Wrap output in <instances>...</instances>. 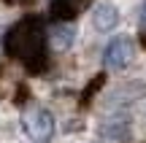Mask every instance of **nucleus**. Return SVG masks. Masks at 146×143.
I'll return each mask as SVG.
<instances>
[{
  "label": "nucleus",
  "mask_w": 146,
  "mask_h": 143,
  "mask_svg": "<svg viewBox=\"0 0 146 143\" xmlns=\"http://www.w3.org/2000/svg\"><path fill=\"white\" fill-rule=\"evenodd\" d=\"M73 38H76V30H73L70 24H65V22H60V24L52 30L49 41H52V46L57 49V51H65V49L73 46Z\"/></svg>",
  "instance_id": "obj_6"
},
{
  "label": "nucleus",
  "mask_w": 146,
  "mask_h": 143,
  "mask_svg": "<svg viewBox=\"0 0 146 143\" xmlns=\"http://www.w3.org/2000/svg\"><path fill=\"white\" fill-rule=\"evenodd\" d=\"M8 5H27V3H33V0H5Z\"/></svg>",
  "instance_id": "obj_9"
},
{
  "label": "nucleus",
  "mask_w": 146,
  "mask_h": 143,
  "mask_svg": "<svg viewBox=\"0 0 146 143\" xmlns=\"http://www.w3.org/2000/svg\"><path fill=\"white\" fill-rule=\"evenodd\" d=\"M92 24H95V30H100V32L114 30V27L119 24V11H116V5L100 3L98 8H95V14H92Z\"/></svg>",
  "instance_id": "obj_5"
},
{
  "label": "nucleus",
  "mask_w": 146,
  "mask_h": 143,
  "mask_svg": "<svg viewBox=\"0 0 146 143\" xmlns=\"http://www.w3.org/2000/svg\"><path fill=\"white\" fill-rule=\"evenodd\" d=\"M141 22H143V27H146V3H143V8H141Z\"/></svg>",
  "instance_id": "obj_10"
},
{
  "label": "nucleus",
  "mask_w": 146,
  "mask_h": 143,
  "mask_svg": "<svg viewBox=\"0 0 146 143\" xmlns=\"http://www.w3.org/2000/svg\"><path fill=\"white\" fill-rule=\"evenodd\" d=\"M133 57H135V43H133L130 38L119 35V38H114V41L106 46L103 65L108 70H122V68H127V65L133 62Z\"/></svg>",
  "instance_id": "obj_3"
},
{
  "label": "nucleus",
  "mask_w": 146,
  "mask_h": 143,
  "mask_svg": "<svg viewBox=\"0 0 146 143\" xmlns=\"http://www.w3.org/2000/svg\"><path fill=\"white\" fill-rule=\"evenodd\" d=\"M100 84H103V76H98V78H95L92 84H89V89H84V100H81V103H89V97H92L95 92L100 89Z\"/></svg>",
  "instance_id": "obj_8"
},
{
  "label": "nucleus",
  "mask_w": 146,
  "mask_h": 143,
  "mask_svg": "<svg viewBox=\"0 0 146 143\" xmlns=\"http://www.w3.org/2000/svg\"><path fill=\"white\" fill-rule=\"evenodd\" d=\"M89 3H92V0H52V19L70 22V19H76L81 11H87Z\"/></svg>",
  "instance_id": "obj_4"
},
{
  "label": "nucleus",
  "mask_w": 146,
  "mask_h": 143,
  "mask_svg": "<svg viewBox=\"0 0 146 143\" xmlns=\"http://www.w3.org/2000/svg\"><path fill=\"white\" fill-rule=\"evenodd\" d=\"M3 49L8 57L19 59L30 73H41L46 68V30H43V19L35 14L19 19L5 32Z\"/></svg>",
  "instance_id": "obj_1"
},
{
  "label": "nucleus",
  "mask_w": 146,
  "mask_h": 143,
  "mask_svg": "<svg viewBox=\"0 0 146 143\" xmlns=\"http://www.w3.org/2000/svg\"><path fill=\"white\" fill-rule=\"evenodd\" d=\"M25 132L30 135L35 143H49L54 135V116L49 108L38 105L25 116Z\"/></svg>",
  "instance_id": "obj_2"
},
{
  "label": "nucleus",
  "mask_w": 146,
  "mask_h": 143,
  "mask_svg": "<svg viewBox=\"0 0 146 143\" xmlns=\"http://www.w3.org/2000/svg\"><path fill=\"white\" fill-rule=\"evenodd\" d=\"M127 132H130V122H127L125 116L111 119L108 124L100 127V135H103V138H127Z\"/></svg>",
  "instance_id": "obj_7"
}]
</instances>
